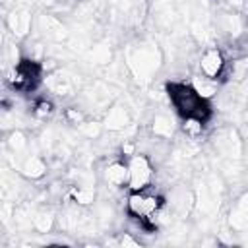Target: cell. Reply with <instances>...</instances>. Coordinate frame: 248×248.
<instances>
[{"instance_id": "1", "label": "cell", "mask_w": 248, "mask_h": 248, "mask_svg": "<svg viewBox=\"0 0 248 248\" xmlns=\"http://www.w3.org/2000/svg\"><path fill=\"white\" fill-rule=\"evenodd\" d=\"M169 99L174 107V110L180 116H200V118H209L211 108L209 101H203L190 83L186 81H170L169 87Z\"/></svg>"}, {"instance_id": "2", "label": "cell", "mask_w": 248, "mask_h": 248, "mask_svg": "<svg viewBox=\"0 0 248 248\" xmlns=\"http://www.w3.org/2000/svg\"><path fill=\"white\" fill-rule=\"evenodd\" d=\"M165 196L155 190V184L145 190H128L126 196V213L134 219L147 221L153 213H157L165 205Z\"/></svg>"}, {"instance_id": "3", "label": "cell", "mask_w": 248, "mask_h": 248, "mask_svg": "<svg viewBox=\"0 0 248 248\" xmlns=\"http://www.w3.org/2000/svg\"><path fill=\"white\" fill-rule=\"evenodd\" d=\"M128 165V190H145L155 184V163L143 151H136L134 155L126 157Z\"/></svg>"}, {"instance_id": "4", "label": "cell", "mask_w": 248, "mask_h": 248, "mask_svg": "<svg viewBox=\"0 0 248 248\" xmlns=\"http://www.w3.org/2000/svg\"><path fill=\"white\" fill-rule=\"evenodd\" d=\"M227 56L225 52L221 50V46H207L200 58H198V70L202 76H207L211 79H217L221 81L223 76H225V70H227Z\"/></svg>"}, {"instance_id": "5", "label": "cell", "mask_w": 248, "mask_h": 248, "mask_svg": "<svg viewBox=\"0 0 248 248\" xmlns=\"http://www.w3.org/2000/svg\"><path fill=\"white\" fill-rule=\"evenodd\" d=\"M103 182L108 188H126L128 184V165L126 159L108 161L103 169Z\"/></svg>"}, {"instance_id": "6", "label": "cell", "mask_w": 248, "mask_h": 248, "mask_svg": "<svg viewBox=\"0 0 248 248\" xmlns=\"http://www.w3.org/2000/svg\"><path fill=\"white\" fill-rule=\"evenodd\" d=\"M46 161L41 157V155H27V157H23V161L19 163V172L25 176V178H29V180H39V178H43L45 174H46Z\"/></svg>"}, {"instance_id": "7", "label": "cell", "mask_w": 248, "mask_h": 248, "mask_svg": "<svg viewBox=\"0 0 248 248\" xmlns=\"http://www.w3.org/2000/svg\"><path fill=\"white\" fill-rule=\"evenodd\" d=\"M128 124H130V114H128L126 107H122V105L110 107L107 110V114H105V120H103V126L107 130H110V132H120Z\"/></svg>"}, {"instance_id": "8", "label": "cell", "mask_w": 248, "mask_h": 248, "mask_svg": "<svg viewBox=\"0 0 248 248\" xmlns=\"http://www.w3.org/2000/svg\"><path fill=\"white\" fill-rule=\"evenodd\" d=\"M6 25L16 37H25L31 31V14L27 10H14L6 17Z\"/></svg>"}, {"instance_id": "9", "label": "cell", "mask_w": 248, "mask_h": 248, "mask_svg": "<svg viewBox=\"0 0 248 248\" xmlns=\"http://www.w3.org/2000/svg\"><path fill=\"white\" fill-rule=\"evenodd\" d=\"M190 85L194 87V91H196L203 101H209V99H213V97L219 93V81H217V79H211V78H207V76H202V74L194 76V78L190 79Z\"/></svg>"}, {"instance_id": "10", "label": "cell", "mask_w": 248, "mask_h": 248, "mask_svg": "<svg viewBox=\"0 0 248 248\" xmlns=\"http://www.w3.org/2000/svg\"><path fill=\"white\" fill-rule=\"evenodd\" d=\"M205 124H207V120L200 118V116H180V130L190 140L202 138L205 132Z\"/></svg>"}, {"instance_id": "11", "label": "cell", "mask_w": 248, "mask_h": 248, "mask_svg": "<svg viewBox=\"0 0 248 248\" xmlns=\"http://www.w3.org/2000/svg\"><path fill=\"white\" fill-rule=\"evenodd\" d=\"M172 130H174V124H172V118L167 116V114H155L153 118V134L161 140L165 138H170L172 136Z\"/></svg>"}, {"instance_id": "12", "label": "cell", "mask_w": 248, "mask_h": 248, "mask_svg": "<svg viewBox=\"0 0 248 248\" xmlns=\"http://www.w3.org/2000/svg\"><path fill=\"white\" fill-rule=\"evenodd\" d=\"M27 145H29V140L25 138L23 132H19V130L10 132V136H8V147L12 149L14 155H21V153H25Z\"/></svg>"}, {"instance_id": "13", "label": "cell", "mask_w": 248, "mask_h": 248, "mask_svg": "<svg viewBox=\"0 0 248 248\" xmlns=\"http://www.w3.org/2000/svg\"><path fill=\"white\" fill-rule=\"evenodd\" d=\"M33 227L39 231V232H48L52 227H54V215L50 211H39L35 213L33 217Z\"/></svg>"}, {"instance_id": "14", "label": "cell", "mask_w": 248, "mask_h": 248, "mask_svg": "<svg viewBox=\"0 0 248 248\" xmlns=\"http://www.w3.org/2000/svg\"><path fill=\"white\" fill-rule=\"evenodd\" d=\"M31 112H33L35 118H39V120H46V118L52 116V112H54V105H52L50 101H46V99H41V101H37V103L33 105Z\"/></svg>"}, {"instance_id": "15", "label": "cell", "mask_w": 248, "mask_h": 248, "mask_svg": "<svg viewBox=\"0 0 248 248\" xmlns=\"http://www.w3.org/2000/svg\"><path fill=\"white\" fill-rule=\"evenodd\" d=\"M78 128H79V132H81L85 138H89V140H97V138L103 134V130H105V126H103L101 122H91V120H85V122L79 124Z\"/></svg>"}, {"instance_id": "16", "label": "cell", "mask_w": 248, "mask_h": 248, "mask_svg": "<svg viewBox=\"0 0 248 248\" xmlns=\"http://www.w3.org/2000/svg\"><path fill=\"white\" fill-rule=\"evenodd\" d=\"M64 116H66V120H68L70 124H74V126H79V124L85 122V112H83L81 108H76V107L66 108V110H64Z\"/></svg>"}, {"instance_id": "17", "label": "cell", "mask_w": 248, "mask_h": 248, "mask_svg": "<svg viewBox=\"0 0 248 248\" xmlns=\"http://www.w3.org/2000/svg\"><path fill=\"white\" fill-rule=\"evenodd\" d=\"M242 120H244V124L248 126V107L244 108V112H242Z\"/></svg>"}]
</instances>
